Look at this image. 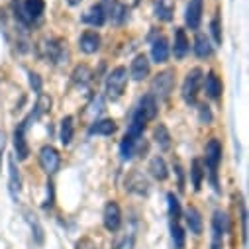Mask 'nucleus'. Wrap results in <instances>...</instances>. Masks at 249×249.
Returning <instances> with one entry per match:
<instances>
[{
    "label": "nucleus",
    "instance_id": "23",
    "mask_svg": "<svg viewBox=\"0 0 249 249\" xmlns=\"http://www.w3.org/2000/svg\"><path fill=\"white\" fill-rule=\"evenodd\" d=\"M81 20H83L85 24H89V26L100 28V26H104L106 16H104V12H102L100 4H94V6H90V10H89V12H85V14H83V18H81Z\"/></svg>",
    "mask_w": 249,
    "mask_h": 249
},
{
    "label": "nucleus",
    "instance_id": "8",
    "mask_svg": "<svg viewBox=\"0 0 249 249\" xmlns=\"http://www.w3.org/2000/svg\"><path fill=\"white\" fill-rule=\"evenodd\" d=\"M228 231V216L222 210H216L212 216V243L210 249H222L224 247V237Z\"/></svg>",
    "mask_w": 249,
    "mask_h": 249
},
{
    "label": "nucleus",
    "instance_id": "13",
    "mask_svg": "<svg viewBox=\"0 0 249 249\" xmlns=\"http://www.w3.org/2000/svg\"><path fill=\"white\" fill-rule=\"evenodd\" d=\"M202 8H204V0H189L184 10V22L191 30H198L202 22Z\"/></svg>",
    "mask_w": 249,
    "mask_h": 249
},
{
    "label": "nucleus",
    "instance_id": "1",
    "mask_svg": "<svg viewBox=\"0 0 249 249\" xmlns=\"http://www.w3.org/2000/svg\"><path fill=\"white\" fill-rule=\"evenodd\" d=\"M39 57L45 63L51 65H63L69 59V51H67V41L59 39V37H51V39H43L39 41Z\"/></svg>",
    "mask_w": 249,
    "mask_h": 249
},
{
    "label": "nucleus",
    "instance_id": "24",
    "mask_svg": "<svg viewBox=\"0 0 249 249\" xmlns=\"http://www.w3.org/2000/svg\"><path fill=\"white\" fill-rule=\"evenodd\" d=\"M147 120H153L155 116H157V100L151 96V94H145V96H142L140 98V102H138V106H136Z\"/></svg>",
    "mask_w": 249,
    "mask_h": 249
},
{
    "label": "nucleus",
    "instance_id": "28",
    "mask_svg": "<svg viewBox=\"0 0 249 249\" xmlns=\"http://www.w3.org/2000/svg\"><path fill=\"white\" fill-rule=\"evenodd\" d=\"M24 216H26V222L30 224V228H32L34 241H36L37 245H41V243H43V228H41V224H39L37 216H36V214H32L30 210H24Z\"/></svg>",
    "mask_w": 249,
    "mask_h": 249
},
{
    "label": "nucleus",
    "instance_id": "12",
    "mask_svg": "<svg viewBox=\"0 0 249 249\" xmlns=\"http://www.w3.org/2000/svg\"><path fill=\"white\" fill-rule=\"evenodd\" d=\"M20 191H22V177H20V171L16 167V157L10 155L8 157V193H10L14 202H18Z\"/></svg>",
    "mask_w": 249,
    "mask_h": 249
},
{
    "label": "nucleus",
    "instance_id": "27",
    "mask_svg": "<svg viewBox=\"0 0 249 249\" xmlns=\"http://www.w3.org/2000/svg\"><path fill=\"white\" fill-rule=\"evenodd\" d=\"M73 83L77 85V87H89L90 85V81H92V71L87 67V65H77L75 67V71H73Z\"/></svg>",
    "mask_w": 249,
    "mask_h": 249
},
{
    "label": "nucleus",
    "instance_id": "30",
    "mask_svg": "<svg viewBox=\"0 0 249 249\" xmlns=\"http://www.w3.org/2000/svg\"><path fill=\"white\" fill-rule=\"evenodd\" d=\"M155 16L163 22H169L173 18V6L169 4V0H157L155 2Z\"/></svg>",
    "mask_w": 249,
    "mask_h": 249
},
{
    "label": "nucleus",
    "instance_id": "7",
    "mask_svg": "<svg viewBox=\"0 0 249 249\" xmlns=\"http://www.w3.org/2000/svg\"><path fill=\"white\" fill-rule=\"evenodd\" d=\"M100 8H102L106 20H110V22L116 24V26L126 24L128 18H130V8H128L126 4H122L120 0H102Z\"/></svg>",
    "mask_w": 249,
    "mask_h": 249
},
{
    "label": "nucleus",
    "instance_id": "17",
    "mask_svg": "<svg viewBox=\"0 0 249 249\" xmlns=\"http://www.w3.org/2000/svg\"><path fill=\"white\" fill-rule=\"evenodd\" d=\"M130 75H132L134 81H143V79H147V75H149V59H147L143 53L138 55V57L132 61Z\"/></svg>",
    "mask_w": 249,
    "mask_h": 249
},
{
    "label": "nucleus",
    "instance_id": "35",
    "mask_svg": "<svg viewBox=\"0 0 249 249\" xmlns=\"http://www.w3.org/2000/svg\"><path fill=\"white\" fill-rule=\"evenodd\" d=\"M198 114H200V122H202V124H210V122H212V112H210V106L200 104V106H198Z\"/></svg>",
    "mask_w": 249,
    "mask_h": 249
},
{
    "label": "nucleus",
    "instance_id": "16",
    "mask_svg": "<svg viewBox=\"0 0 249 249\" xmlns=\"http://www.w3.org/2000/svg\"><path fill=\"white\" fill-rule=\"evenodd\" d=\"M118 130L116 122L106 118V120H94L89 126V136H112Z\"/></svg>",
    "mask_w": 249,
    "mask_h": 249
},
{
    "label": "nucleus",
    "instance_id": "38",
    "mask_svg": "<svg viewBox=\"0 0 249 249\" xmlns=\"http://www.w3.org/2000/svg\"><path fill=\"white\" fill-rule=\"evenodd\" d=\"M4 149H6V134L0 130V161H2V153H4Z\"/></svg>",
    "mask_w": 249,
    "mask_h": 249
},
{
    "label": "nucleus",
    "instance_id": "5",
    "mask_svg": "<svg viewBox=\"0 0 249 249\" xmlns=\"http://www.w3.org/2000/svg\"><path fill=\"white\" fill-rule=\"evenodd\" d=\"M202 69L195 67L191 69L189 73H186L184 77V83H182V100L186 104H196V98H198V90H200V85H202Z\"/></svg>",
    "mask_w": 249,
    "mask_h": 249
},
{
    "label": "nucleus",
    "instance_id": "2",
    "mask_svg": "<svg viewBox=\"0 0 249 249\" xmlns=\"http://www.w3.org/2000/svg\"><path fill=\"white\" fill-rule=\"evenodd\" d=\"M204 161H206V171H208V178L210 184L214 186V191L220 193V180H218V169H220V161H222V145L218 140H210L206 143V153H204Z\"/></svg>",
    "mask_w": 249,
    "mask_h": 249
},
{
    "label": "nucleus",
    "instance_id": "9",
    "mask_svg": "<svg viewBox=\"0 0 249 249\" xmlns=\"http://www.w3.org/2000/svg\"><path fill=\"white\" fill-rule=\"evenodd\" d=\"M34 118L28 116L26 120H22L18 124L16 130H14V147H16V155H18L20 161H26L28 155H30V147H28V142H26V130L30 128V122Z\"/></svg>",
    "mask_w": 249,
    "mask_h": 249
},
{
    "label": "nucleus",
    "instance_id": "37",
    "mask_svg": "<svg viewBox=\"0 0 249 249\" xmlns=\"http://www.w3.org/2000/svg\"><path fill=\"white\" fill-rule=\"evenodd\" d=\"M53 204V182H47V200L43 204V208H49Z\"/></svg>",
    "mask_w": 249,
    "mask_h": 249
},
{
    "label": "nucleus",
    "instance_id": "19",
    "mask_svg": "<svg viewBox=\"0 0 249 249\" xmlns=\"http://www.w3.org/2000/svg\"><path fill=\"white\" fill-rule=\"evenodd\" d=\"M184 222H186V228H189L195 235H200V233H202L204 224H202V216H200V212H198L196 208H193V206L186 208V212H184Z\"/></svg>",
    "mask_w": 249,
    "mask_h": 249
},
{
    "label": "nucleus",
    "instance_id": "41",
    "mask_svg": "<svg viewBox=\"0 0 249 249\" xmlns=\"http://www.w3.org/2000/svg\"><path fill=\"white\" fill-rule=\"evenodd\" d=\"M136 2H140V0H136Z\"/></svg>",
    "mask_w": 249,
    "mask_h": 249
},
{
    "label": "nucleus",
    "instance_id": "40",
    "mask_svg": "<svg viewBox=\"0 0 249 249\" xmlns=\"http://www.w3.org/2000/svg\"><path fill=\"white\" fill-rule=\"evenodd\" d=\"M67 2H69L71 6H77V4H81V2H83V0H67Z\"/></svg>",
    "mask_w": 249,
    "mask_h": 249
},
{
    "label": "nucleus",
    "instance_id": "4",
    "mask_svg": "<svg viewBox=\"0 0 249 249\" xmlns=\"http://www.w3.org/2000/svg\"><path fill=\"white\" fill-rule=\"evenodd\" d=\"M126 85H128V71L126 67H116L108 73L106 77V96L110 100H118L124 90H126Z\"/></svg>",
    "mask_w": 249,
    "mask_h": 249
},
{
    "label": "nucleus",
    "instance_id": "31",
    "mask_svg": "<svg viewBox=\"0 0 249 249\" xmlns=\"http://www.w3.org/2000/svg\"><path fill=\"white\" fill-rule=\"evenodd\" d=\"M191 177H193V186H195V191H200V186H202V177H204V169H202L200 159H195V161H193Z\"/></svg>",
    "mask_w": 249,
    "mask_h": 249
},
{
    "label": "nucleus",
    "instance_id": "25",
    "mask_svg": "<svg viewBox=\"0 0 249 249\" xmlns=\"http://www.w3.org/2000/svg\"><path fill=\"white\" fill-rule=\"evenodd\" d=\"M193 47H195L196 57H200V59L210 57V55H212V49H214L206 34H196V37H195V45H193Z\"/></svg>",
    "mask_w": 249,
    "mask_h": 249
},
{
    "label": "nucleus",
    "instance_id": "6",
    "mask_svg": "<svg viewBox=\"0 0 249 249\" xmlns=\"http://www.w3.org/2000/svg\"><path fill=\"white\" fill-rule=\"evenodd\" d=\"M175 89V71H163V73H157L155 79L151 81V96L157 100H167L171 96Z\"/></svg>",
    "mask_w": 249,
    "mask_h": 249
},
{
    "label": "nucleus",
    "instance_id": "33",
    "mask_svg": "<svg viewBox=\"0 0 249 249\" xmlns=\"http://www.w3.org/2000/svg\"><path fill=\"white\" fill-rule=\"evenodd\" d=\"M210 30H212V36H214V43L216 45H220L222 43V28H220V16L216 14L214 16V20H212V24H210Z\"/></svg>",
    "mask_w": 249,
    "mask_h": 249
},
{
    "label": "nucleus",
    "instance_id": "11",
    "mask_svg": "<svg viewBox=\"0 0 249 249\" xmlns=\"http://www.w3.org/2000/svg\"><path fill=\"white\" fill-rule=\"evenodd\" d=\"M39 165L47 175L57 173L59 165H61V155L53 145H43L39 149Z\"/></svg>",
    "mask_w": 249,
    "mask_h": 249
},
{
    "label": "nucleus",
    "instance_id": "10",
    "mask_svg": "<svg viewBox=\"0 0 249 249\" xmlns=\"http://www.w3.org/2000/svg\"><path fill=\"white\" fill-rule=\"evenodd\" d=\"M124 184H126V191L132 193V195H138V196H147L151 186H149V180L140 173V171H132L128 173L126 180H124Z\"/></svg>",
    "mask_w": 249,
    "mask_h": 249
},
{
    "label": "nucleus",
    "instance_id": "18",
    "mask_svg": "<svg viewBox=\"0 0 249 249\" xmlns=\"http://www.w3.org/2000/svg\"><path fill=\"white\" fill-rule=\"evenodd\" d=\"M191 49V41L186 37L182 28H175V45H173V53L177 59H184L186 53Z\"/></svg>",
    "mask_w": 249,
    "mask_h": 249
},
{
    "label": "nucleus",
    "instance_id": "26",
    "mask_svg": "<svg viewBox=\"0 0 249 249\" xmlns=\"http://www.w3.org/2000/svg\"><path fill=\"white\" fill-rule=\"evenodd\" d=\"M149 173H151V177L157 178V180H165V178L169 177L167 163H165V159H163L161 155H157V157H153V159L149 161Z\"/></svg>",
    "mask_w": 249,
    "mask_h": 249
},
{
    "label": "nucleus",
    "instance_id": "21",
    "mask_svg": "<svg viewBox=\"0 0 249 249\" xmlns=\"http://www.w3.org/2000/svg\"><path fill=\"white\" fill-rule=\"evenodd\" d=\"M204 87H206V94H208V98H212V100H218V98L222 96V90H224V87H222V81L218 79V75H216L214 71H210V73L206 75Z\"/></svg>",
    "mask_w": 249,
    "mask_h": 249
},
{
    "label": "nucleus",
    "instance_id": "29",
    "mask_svg": "<svg viewBox=\"0 0 249 249\" xmlns=\"http://www.w3.org/2000/svg\"><path fill=\"white\" fill-rule=\"evenodd\" d=\"M153 138H155L159 149H163V151L171 149V134H169V130H167L165 124H159V126L155 128V136H153Z\"/></svg>",
    "mask_w": 249,
    "mask_h": 249
},
{
    "label": "nucleus",
    "instance_id": "32",
    "mask_svg": "<svg viewBox=\"0 0 249 249\" xmlns=\"http://www.w3.org/2000/svg\"><path fill=\"white\" fill-rule=\"evenodd\" d=\"M167 202H169V220H175V222H180L182 218V212H180V204H178V198L169 193L167 195Z\"/></svg>",
    "mask_w": 249,
    "mask_h": 249
},
{
    "label": "nucleus",
    "instance_id": "22",
    "mask_svg": "<svg viewBox=\"0 0 249 249\" xmlns=\"http://www.w3.org/2000/svg\"><path fill=\"white\" fill-rule=\"evenodd\" d=\"M75 136V124H73V116H65L61 120V126H59V140L63 145H69L73 142Z\"/></svg>",
    "mask_w": 249,
    "mask_h": 249
},
{
    "label": "nucleus",
    "instance_id": "15",
    "mask_svg": "<svg viewBox=\"0 0 249 249\" xmlns=\"http://www.w3.org/2000/svg\"><path fill=\"white\" fill-rule=\"evenodd\" d=\"M100 45H102V39H100V36H98L96 32H92V30L83 32L81 37H79V47H81V51L87 53V55L96 53V51L100 49Z\"/></svg>",
    "mask_w": 249,
    "mask_h": 249
},
{
    "label": "nucleus",
    "instance_id": "14",
    "mask_svg": "<svg viewBox=\"0 0 249 249\" xmlns=\"http://www.w3.org/2000/svg\"><path fill=\"white\" fill-rule=\"evenodd\" d=\"M104 228L108 230V231H118L120 230V226H122V212H120V206L114 202V200H110L106 206H104Z\"/></svg>",
    "mask_w": 249,
    "mask_h": 249
},
{
    "label": "nucleus",
    "instance_id": "20",
    "mask_svg": "<svg viewBox=\"0 0 249 249\" xmlns=\"http://www.w3.org/2000/svg\"><path fill=\"white\" fill-rule=\"evenodd\" d=\"M151 57L155 63H167L169 59V43L163 36H157L153 39V45H151Z\"/></svg>",
    "mask_w": 249,
    "mask_h": 249
},
{
    "label": "nucleus",
    "instance_id": "3",
    "mask_svg": "<svg viewBox=\"0 0 249 249\" xmlns=\"http://www.w3.org/2000/svg\"><path fill=\"white\" fill-rule=\"evenodd\" d=\"M43 10H45L43 0H24L16 10V18L22 26H32V24L41 20Z\"/></svg>",
    "mask_w": 249,
    "mask_h": 249
},
{
    "label": "nucleus",
    "instance_id": "39",
    "mask_svg": "<svg viewBox=\"0 0 249 249\" xmlns=\"http://www.w3.org/2000/svg\"><path fill=\"white\" fill-rule=\"evenodd\" d=\"M175 171H177V175H178V189L182 191V189H184V180H182V169H180V165H178V163L175 165Z\"/></svg>",
    "mask_w": 249,
    "mask_h": 249
},
{
    "label": "nucleus",
    "instance_id": "34",
    "mask_svg": "<svg viewBox=\"0 0 249 249\" xmlns=\"http://www.w3.org/2000/svg\"><path fill=\"white\" fill-rule=\"evenodd\" d=\"M102 108H104V100H102V96H96V98L89 104V114H92V116L96 114V116H98V114L102 112Z\"/></svg>",
    "mask_w": 249,
    "mask_h": 249
},
{
    "label": "nucleus",
    "instance_id": "36",
    "mask_svg": "<svg viewBox=\"0 0 249 249\" xmlns=\"http://www.w3.org/2000/svg\"><path fill=\"white\" fill-rule=\"evenodd\" d=\"M30 85H32V89H34L37 94L41 92V79H39L37 73H30Z\"/></svg>",
    "mask_w": 249,
    "mask_h": 249
}]
</instances>
